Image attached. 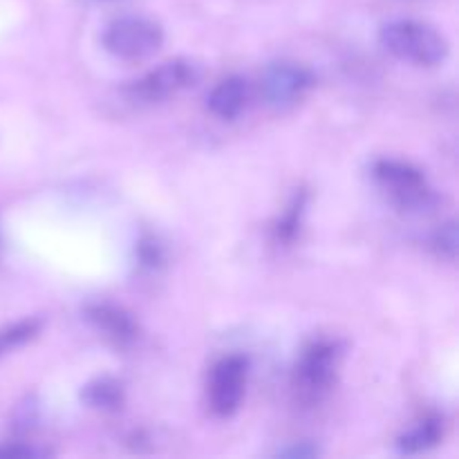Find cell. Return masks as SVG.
Listing matches in <instances>:
<instances>
[{"label": "cell", "instance_id": "obj_1", "mask_svg": "<svg viewBox=\"0 0 459 459\" xmlns=\"http://www.w3.org/2000/svg\"><path fill=\"white\" fill-rule=\"evenodd\" d=\"M343 348L332 339H314L300 350L296 359L291 388L305 406L321 403L336 385Z\"/></svg>", "mask_w": 459, "mask_h": 459}, {"label": "cell", "instance_id": "obj_2", "mask_svg": "<svg viewBox=\"0 0 459 459\" xmlns=\"http://www.w3.org/2000/svg\"><path fill=\"white\" fill-rule=\"evenodd\" d=\"M379 40L399 61L420 67H437L451 54L446 36L433 25L421 21H393L385 22L379 31Z\"/></svg>", "mask_w": 459, "mask_h": 459}, {"label": "cell", "instance_id": "obj_3", "mask_svg": "<svg viewBox=\"0 0 459 459\" xmlns=\"http://www.w3.org/2000/svg\"><path fill=\"white\" fill-rule=\"evenodd\" d=\"M372 175H375L377 184L381 191L394 202L402 211L408 213H421V211L433 209L437 195H435L433 186L426 179L424 170L417 169L415 164L403 160H377L372 166Z\"/></svg>", "mask_w": 459, "mask_h": 459}, {"label": "cell", "instance_id": "obj_4", "mask_svg": "<svg viewBox=\"0 0 459 459\" xmlns=\"http://www.w3.org/2000/svg\"><path fill=\"white\" fill-rule=\"evenodd\" d=\"M164 30L146 16H121L103 31V48L121 61H143L160 52Z\"/></svg>", "mask_w": 459, "mask_h": 459}, {"label": "cell", "instance_id": "obj_5", "mask_svg": "<svg viewBox=\"0 0 459 459\" xmlns=\"http://www.w3.org/2000/svg\"><path fill=\"white\" fill-rule=\"evenodd\" d=\"M200 79V70L188 58H170L155 70L146 72L142 79L133 81L126 88V94L134 103H161L184 90L193 88Z\"/></svg>", "mask_w": 459, "mask_h": 459}, {"label": "cell", "instance_id": "obj_6", "mask_svg": "<svg viewBox=\"0 0 459 459\" xmlns=\"http://www.w3.org/2000/svg\"><path fill=\"white\" fill-rule=\"evenodd\" d=\"M249 379V359L245 354H229L213 366L209 381L211 411L218 417H233L242 406Z\"/></svg>", "mask_w": 459, "mask_h": 459}, {"label": "cell", "instance_id": "obj_7", "mask_svg": "<svg viewBox=\"0 0 459 459\" xmlns=\"http://www.w3.org/2000/svg\"><path fill=\"white\" fill-rule=\"evenodd\" d=\"M316 83V76L307 65L294 61H278L267 65L260 88L263 97L273 108H290L303 99Z\"/></svg>", "mask_w": 459, "mask_h": 459}, {"label": "cell", "instance_id": "obj_8", "mask_svg": "<svg viewBox=\"0 0 459 459\" xmlns=\"http://www.w3.org/2000/svg\"><path fill=\"white\" fill-rule=\"evenodd\" d=\"M85 321L115 348H130L139 341V323L128 309L112 303H92L85 307Z\"/></svg>", "mask_w": 459, "mask_h": 459}, {"label": "cell", "instance_id": "obj_9", "mask_svg": "<svg viewBox=\"0 0 459 459\" xmlns=\"http://www.w3.org/2000/svg\"><path fill=\"white\" fill-rule=\"evenodd\" d=\"M247 101H249V83L238 74L220 81L206 97L209 110L224 121H233L236 117H240V112L247 108Z\"/></svg>", "mask_w": 459, "mask_h": 459}, {"label": "cell", "instance_id": "obj_10", "mask_svg": "<svg viewBox=\"0 0 459 459\" xmlns=\"http://www.w3.org/2000/svg\"><path fill=\"white\" fill-rule=\"evenodd\" d=\"M444 417L442 415H426L424 420L417 421L415 426L399 435L397 448L403 455H417V453L430 451L444 439Z\"/></svg>", "mask_w": 459, "mask_h": 459}, {"label": "cell", "instance_id": "obj_11", "mask_svg": "<svg viewBox=\"0 0 459 459\" xmlns=\"http://www.w3.org/2000/svg\"><path fill=\"white\" fill-rule=\"evenodd\" d=\"M81 402L92 411L101 412H117L124 408L126 403V390L124 384L115 377H97V379L88 381L81 390Z\"/></svg>", "mask_w": 459, "mask_h": 459}, {"label": "cell", "instance_id": "obj_12", "mask_svg": "<svg viewBox=\"0 0 459 459\" xmlns=\"http://www.w3.org/2000/svg\"><path fill=\"white\" fill-rule=\"evenodd\" d=\"M305 211H307V191L299 188V191L291 195L290 204L285 206L281 218L273 224V240L282 247H290L291 242L299 238L300 227H303Z\"/></svg>", "mask_w": 459, "mask_h": 459}, {"label": "cell", "instance_id": "obj_13", "mask_svg": "<svg viewBox=\"0 0 459 459\" xmlns=\"http://www.w3.org/2000/svg\"><path fill=\"white\" fill-rule=\"evenodd\" d=\"M43 330V321L40 318H22V321L12 323V325L0 330V359L7 357L13 350L22 348L25 343L34 341Z\"/></svg>", "mask_w": 459, "mask_h": 459}, {"label": "cell", "instance_id": "obj_14", "mask_svg": "<svg viewBox=\"0 0 459 459\" xmlns=\"http://www.w3.org/2000/svg\"><path fill=\"white\" fill-rule=\"evenodd\" d=\"M457 245H459V236H457L455 220H448V222L439 224L437 231H435L433 238H430V247H433L435 254H437L439 258L448 260V263H453V260L457 258Z\"/></svg>", "mask_w": 459, "mask_h": 459}, {"label": "cell", "instance_id": "obj_15", "mask_svg": "<svg viewBox=\"0 0 459 459\" xmlns=\"http://www.w3.org/2000/svg\"><path fill=\"white\" fill-rule=\"evenodd\" d=\"M137 260L143 269H148V272H155V269H160L166 260L164 247L160 245V240H157V238H152V236L142 238L137 245Z\"/></svg>", "mask_w": 459, "mask_h": 459}, {"label": "cell", "instance_id": "obj_16", "mask_svg": "<svg viewBox=\"0 0 459 459\" xmlns=\"http://www.w3.org/2000/svg\"><path fill=\"white\" fill-rule=\"evenodd\" d=\"M52 451L48 448L31 446V444L25 442H4L0 444V457L7 459H31V457H49Z\"/></svg>", "mask_w": 459, "mask_h": 459}, {"label": "cell", "instance_id": "obj_17", "mask_svg": "<svg viewBox=\"0 0 459 459\" xmlns=\"http://www.w3.org/2000/svg\"><path fill=\"white\" fill-rule=\"evenodd\" d=\"M318 455H321V448L314 446L312 442L291 444V446L281 448V451H278V457H291V459H309Z\"/></svg>", "mask_w": 459, "mask_h": 459}]
</instances>
